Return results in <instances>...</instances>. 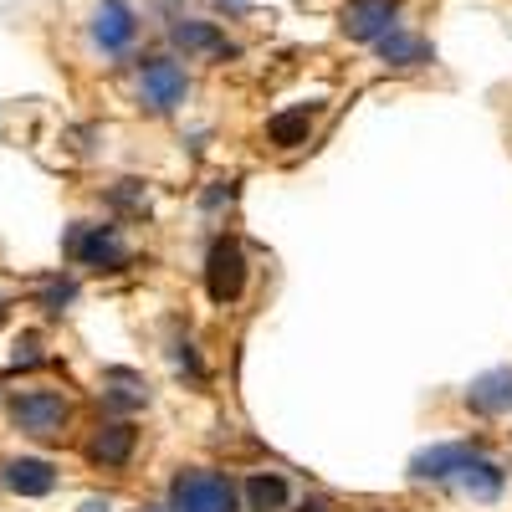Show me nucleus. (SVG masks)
I'll return each mask as SVG.
<instances>
[{"label":"nucleus","instance_id":"6e6552de","mask_svg":"<svg viewBox=\"0 0 512 512\" xmlns=\"http://www.w3.org/2000/svg\"><path fill=\"white\" fill-rule=\"evenodd\" d=\"M477 451H482L477 441H441V446H425V451L410 456V477H415V482H451V477H461V466L472 461Z\"/></svg>","mask_w":512,"mask_h":512},{"label":"nucleus","instance_id":"b1692460","mask_svg":"<svg viewBox=\"0 0 512 512\" xmlns=\"http://www.w3.org/2000/svg\"><path fill=\"white\" fill-rule=\"evenodd\" d=\"M216 6H226L231 16H241V11H246V0H216Z\"/></svg>","mask_w":512,"mask_h":512},{"label":"nucleus","instance_id":"f03ea898","mask_svg":"<svg viewBox=\"0 0 512 512\" xmlns=\"http://www.w3.org/2000/svg\"><path fill=\"white\" fill-rule=\"evenodd\" d=\"M62 251H67V262L88 267V272H123L128 256H134L118 226H93V221H72Z\"/></svg>","mask_w":512,"mask_h":512},{"label":"nucleus","instance_id":"dca6fc26","mask_svg":"<svg viewBox=\"0 0 512 512\" xmlns=\"http://www.w3.org/2000/svg\"><path fill=\"white\" fill-rule=\"evenodd\" d=\"M313 118H318V108H287V113H272L267 118V144H277V149H297V144H308V134H313Z\"/></svg>","mask_w":512,"mask_h":512},{"label":"nucleus","instance_id":"7ed1b4c3","mask_svg":"<svg viewBox=\"0 0 512 512\" xmlns=\"http://www.w3.org/2000/svg\"><path fill=\"white\" fill-rule=\"evenodd\" d=\"M11 420H16V431L31 436V441H62L67 420H72V405L57 390H21L11 400Z\"/></svg>","mask_w":512,"mask_h":512},{"label":"nucleus","instance_id":"6ab92c4d","mask_svg":"<svg viewBox=\"0 0 512 512\" xmlns=\"http://www.w3.org/2000/svg\"><path fill=\"white\" fill-rule=\"evenodd\" d=\"M108 200H113L118 210H134V216H149V190H144L139 180H118V185L108 190Z\"/></svg>","mask_w":512,"mask_h":512},{"label":"nucleus","instance_id":"4be33fe9","mask_svg":"<svg viewBox=\"0 0 512 512\" xmlns=\"http://www.w3.org/2000/svg\"><path fill=\"white\" fill-rule=\"evenodd\" d=\"M82 512H113V502L108 497H93V502H82Z\"/></svg>","mask_w":512,"mask_h":512},{"label":"nucleus","instance_id":"39448f33","mask_svg":"<svg viewBox=\"0 0 512 512\" xmlns=\"http://www.w3.org/2000/svg\"><path fill=\"white\" fill-rule=\"evenodd\" d=\"M185 93H190V77H185V67L175 57L139 62V103L149 113H175L185 103Z\"/></svg>","mask_w":512,"mask_h":512},{"label":"nucleus","instance_id":"f8f14e48","mask_svg":"<svg viewBox=\"0 0 512 512\" xmlns=\"http://www.w3.org/2000/svg\"><path fill=\"white\" fill-rule=\"evenodd\" d=\"M169 36H175V47H185V57H236L231 41L210 26V21H175L169 26Z\"/></svg>","mask_w":512,"mask_h":512},{"label":"nucleus","instance_id":"f3484780","mask_svg":"<svg viewBox=\"0 0 512 512\" xmlns=\"http://www.w3.org/2000/svg\"><path fill=\"white\" fill-rule=\"evenodd\" d=\"M374 47H379V62H390V67H420V62H431V47H425L420 36L400 31V26H395V31H384Z\"/></svg>","mask_w":512,"mask_h":512},{"label":"nucleus","instance_id":"ddd939ff","mask_svg":"<svg viewBox=\"0 0 512 512\" xmlns=\"http://www.w3.org/2000/svg\"><path fill=\"white\" fill-rule=\"evenodd\" d=\"M241 497H246V512H287L292 507V482L282 472H251Z\"/></svg>","mask_w":512,"mask_h":512},{"label":"nucleus","instance_id":"423d86ee","mask_svg":"<svg viewBox=\"0 0 512 512\" xmlns=\"http://www.w3.org/2000/svg\"><path fill=\"white\" fill-rule=\"evenodd\" d=\"M134 36H139V16L128 0H98V11H93V47L103 57H123L128 47H134Z\"/></svg>","mask_w":512,"mask_h":512},{"label":"nucleus","instance_id":"5701e85b","mask_svg":"<svg viewBox=\"0 0 512 512\" xmlns=\"http://www.w3.org/2000/svg\"><path fill=\"white\" fill-rule=\"evenodd\" d=\"M297 512H328V502H323V497H313V502H297Z\"/></svg>","mask_w":512,"mask_h":512},{"label":"nucleus","instance_id":"9d476101","mask_svg":"<svg viewBox=\"0 0 512 512\" xmlns=\"http://www.w3.org/2000/svg\"><path fill=\"white\" fill-rule=\"evenodd\" d=\"M466 405L477 415H512V364H497L466 384Z\"/></svg>","mask_w":512,"mask_h":512},{"label":"nucleus","instance_id":"aec40b11","mask_svg":"<svg viewBox=\"0 0 512 512\" xmlns=\"http://www.w3.org/2000/svg\"><path fill=\"white\" fill-rule=\"evenodd\" d=\"M236 200V180H216V190H205V210H221Z\"/></svg>","mask_w":512,"mask_h":512},{"label":"nucleus","instance_id":"9b49d317","mask_svg":"<svg viewBox=\"0 0 512 512\" xmlns=\"http://www.w3.org/2000/svg\"><path fill=\"white\" fill-rule=\"evenodd\" d=\"M0 472H6V487L16 497H47V492H57V466L41 461V456H11Z\"/></svg>","mask_w":512,"mask_h":512},{"label":"nucleus","instance_id":"4468645a","mask_svg":"<svg viewBox=\"0 0 512 512\" xmlns=\"http://www.w3.org/2000/svg\"><path fill=\"white\" fill-rule=\"evenodd\" d=\"M456 482H461L466 492H472L477 502H497V497H502V487H507V472H502V466H497L487 451H477L472 461L461 466V477H456Z\"/></svg>","mask_w":512,"mask_h":512},{"label":"nucleus","instance_id":"1a4fd4ad","mask_svg":"<svg viewBox=\"0 0 512 512\" xmlns=\"http://www.w3.org/2000/svg\"><path fill=\"white\" fill-rule=\"evenodd\" d=\"M134 451H139V431H134L128 420L98 425L93 441H88V461L103 466V472H118V466H128V461H134Z\"/></svg>","mask_w":512,"mask_h":512},{"label":"nucleus","instance_id":"393cba45","mask_svg":"<svg viewBox=\"0 0 512 512\" xmlns=\"http://www.w3.org/2000/svg\"><path fill=\"white\" fill-rule=\"evenodd\" d=\"M139 512H164V507H139Z\"/></svg>","mask_w":512,"mask_h":512},{"label":"nucleus","instance_id":"412c9836","mask_svg":"<svg viewBox=\"0 0 512 512\" xmlns=\"http://www.w3.org/2000/svg\"><path fill=\"white\" fill-rule=\"evenodd\" d=\"M175 364L190 369V379H205V369H200V359H195V344H180V349H175Z\"/></svg>","mask_w":512,"mask_h":512},{"label":"nucleus","instance_id":"20e7f679","mask_svg":"<svg viewBox=\"0 0 512 512\" xmlns=\"http://www.w3.org/2000/svg\"><path fill=\"white\" fill-rule=\"evenodd\" d=\"M205 292L210 303H236V297L246 292V251L236 236H216L205 251Z\"/></svg>","mask_w":512,"mask_h":512},{"label":"nucleus","instance_id":"a211bd4d","mask_svg":"<svg viewBox=\"0 0 512 512\" xmlns=\"http://www.w3.org/2000/svg\"><path fill=\"white\" fill-rule=\"evenodd\" d=\"M72 297H77V282H72V277H47V282H41V297H36V303L57 318V313H67Z\"/></svg>","mask_w":512,"mask_h":512},{"label":"nucleus","instance_id":"2eb2a0df","mask_svg":"<svg viewBox=\"0 0 512 512\" xmlns=\"http://www.w3.org/2000/svg\"><path fill=\"white\" fill-rule=\"evenodd\" d=\"M103 400L113 410H144L149 405V384L139 369H108L103 374Z\"/></svg>","mask_w":512,"mask_h":512},{"label":"nucleus","instance_id":"f257e3e1","mask_svg":"<svg viewBox=\"0 0 512 512\" xmlns=\"http://www.w3.org/2000/svg\"><path fill=\"white\" fill-rule=\"evenodd\" d=\"M169 512H241V492L226 472L190 466L169 482Z\"/></svg>","mask_w":512,"mask_h":512},{"label":"nucleus","instance_id":"0eeeda50","mask_svg":"<svg viewBox=\"0 0 512 512\" xmlns=\"http://www.w3.org/2000/svg\"><path fill=\"white\" fill-rule=\"evenodd\" d=\"M395 21H400V0H349L338 11V31L349 41H369V47L384 31H395Z\"/></svg>","mask_w":512,"mask_h":512}]
</instances>
